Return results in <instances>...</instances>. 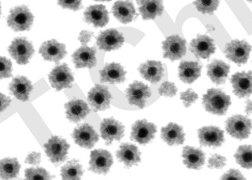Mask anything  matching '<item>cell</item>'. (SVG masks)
Instances as JSON below:
<instances>
[{"mask_svg": "<svg viewBox=\"0 0 252 180\" xmlns=\"http://www.w3.org/2000/svg\"><path fill=\"white\" fill-rule=\"evenodd\" d=\"M161 137L169 146H178L185 141L183 127L174 123H170L161 129Z\"/></svg>", "mask_w": 252, "mask_h": 180, "instance_id": "obj_31", "label": "cell"}, {"mask_svg": "<svg viewBox=\"0 0 252 180\" xmlns=\"http://www.w3.org/2000/svg\"><path fill=\"white\" fill-rule=\"evenodd\" d=\"M178 70L180 80L190 84L200 77L202 66L196 61H182Z\"/></svg>", "mask_w": 252, "mask_h": 180, "instance_id": "obj_30", "label": "cell"}, {"mask_svg": "<svg viewBox=\"0 0 252 180\" xmlns=\"http://www.w3.org/2000/svg\"><path fill=\"white\" fill-rule=\"evenodd\" d=\"M199 12L203 14H212L220 5V0H196L193 2Z\"/></svg>", "mask_w": 252, "mask_h": 180, "instance_id": "obj_36", "label": "cell"}, {"mask_svg": "<svg viewBox=\"0 0 252 180\" xmlns=\"http://www.w3.org/2000/svg\"><path fill=\"white\" fill-rule=\"evenodd\" d=\"M0 16H1V3H0Z\"/></svg>", "mask_w": 252, "mask_h": 180, "instance_id": "obj_49", "label": "cell"}, {"mask_svg": "<svg viewBox=\"0 0 252 180\" xmlns=\"http://www.w3.org/2000/svg\"><path fill=\"white\" fill-rule=\"evenodd\" d=\"M159 94L165 97H174L177 95V88L174 83L171 82H163L158 89Z\"/></svg>", "mask_w": 252, "mask_h": 180, "instance_id": "obj_39", "label": "cell"}, {"mask_svg": "<svg viewBox=\"0 0 252 180\" xmlns=\"http://www.w3.org/2000/svg\"><path fill=\"white\" fill-rule=\"evenodd\" d=\"M226 165V159L219 154H214L209 158V167L215 169H221Z\"/></svg>", "mask_w": 252, "mask_h": 180, "instance_id": "obj_42", "label": "cell"}, {"mask_svg": "<svg viewBox=\"0 0 252 180\" xmlns=\"http://www.w3.org/2000/svg\"><path fill=\"white\" fill-rule=\"evenodd\" d=\"M124 36L115 29H108L101 32L96 39V45L104 51L119 49L124 43Z\"/></svg>", "mask_w": 252, "mask_h": 180, "instance_id": "obj_15", "label": "cell"}, {"mask_svg": "<svg viewBox=\"0 0 252 180\" xmlns=\"http://www.w3.org/2000/svg\"><path fill=\"white\" fill-rule=\"evenodd\" d=\"M163 57L170 61L181 59L186 53V41L178 35H173L162 42Z\"/></svg>", "mask_w": 252, "mask_h": 180, "instance_id": "obj_10", "label": "cell"}, {"mask_svg": "<svg viewBox=\"0 0 252 180\" xmlns=\"http://www.w3.org/2000/svg\"><path fill=\"white\" fill-rule=\"evenodd\" d=\"M200 143L208 147H219L223 143L224 133L217 127H205L198 130Z\"/></svg>", "mask_w": 252, "mask_h": 180, "instance_id": "obj_21", "label": "cell"}, {"mask_svg": "<svg viewBox=\"0 0 252 180\" xmlns=\"http://www.w3.org/2000/svg\"><path fill=\"white\" fill-rule=\"evenodd\" d=\"M39 53L45 61H53L58 64L66 55L64 44L60 43L55 39L47 41L41 45Z\"/></svg>", "mask_w": 252, "mask_h": 180, "instance_id": "obj_19", "label": "cell"}, {"mask_svg": "<svg viewBox=\"0 0 252 180\" xmlns=\"http://www.w3.org/2000/svg\"><path fill=\"white\" fill-rule=\"evenodd\" d=\"M142 77L152 83L160 81L164 75V67L160 61H147L139 67Z\"/></svg>", "mask_w": 252, "mask_h": 180, "instance_id": "obj_28", "label": "cell"}, {"mask_svg": "<svg viewBox=\"0 0 252 180\" xmlns=\"http://www.w3.org/2000/svg\"><path fill=\"white\" fill-rule=\"evenodd\" d=\"M220 180H246V179L238 170L231 169L221 177Z\"/></svg>", "mask_w": 252, "mask_h": 180, "instance_id": "obj_43", "label": "cell"}, {"mask_svg": "<svg viewBox=\"0 0 252 180\" xmlns=\"http://www.w3.org/2000/svg\"><path fill=\"white\" fill-rule=\"evenodd\" d=\"M65 108L66 118L73 123H78L85 119L91 112L86 102L80 99L70 101L65 103Z\"/></svg>", "mask_w": 252, "mask_h": 180, "instance_id": "obj_24", "label": "cell"}, {"mask_svg": "<svg viewBox=\"0 0 252 180\" xmlns=\"http://www.w3.org/2000/svg\"><path fill=\"white\" fill-rule=\"evenodd\" d=\"M11 99L8 96L0 93V115L10 106Z\"/></svg>", "mask_w": 252, "mask_h": 180, "instance_id": "obj_46", "label": "cell"}, {"mask_svg": "<svg viewBox=\"0 0 252 180\" xmlns=\"http://www.w3.org/2000/svg\"><path fill=\"white\" fill-rule=\"evenodd\" d=\"M234 158L237 163L246 169L252 168V146L245 145L238 148Z\"/></svg>", "mask_w": 252, "mask_h": 180, "instance_id": "obj_35", "label": "cell"}, {"mask_svg": "<svg viewBox=\"0 0 252 180\" xmlns=\"http://www.w3.org/2000/svg\"><path fill=\"white\" fill-rule=\"evenodd\" d=\"M33 22V14L27 7H15L11 10L7 19L8 26L14 31L30 30Z\"/></svg>", "mask_w": 252, "mask_h": 180, "instance_id": "obj_2", "label": "cell"}, {"mask_svg": "<svg viewBox=\"0 0 252 180\" xmlns=\"http://www.w3.org/2000/svg\"><path fill=\"white\" fill-rule=\"evenodd\" d=\"M113 165V156L104 149L92 151L89 161V169L96 174H108Z\"/></svg>", "mask_w": 252, "mask_h": 180, "instance_id": "obj_11", "label": "cell"}, {"mask_svg": "<svg viewBox=\"0 0 252 180\" xmlns=\"http://www.w3.org/2000/svg\"><path fill=\"white\" fill-rule=\"evenodd\" d=\"M126 97L129 104L140 109L146 106L148 99L152 96V92L147 85L140 81H134L126 90Z\"/></svg>", "mask_w": 252, "mask_h": 180, "instance_id": "obj_9", "label": "cell"}, {"mask_svg": "<svg viewBox=\"0 0 252 180\" xmlns=\"http://www.w3.org/2000/svg\"><path fill=\"white\" fill-rule=\"evenodd\" d=\"M52 176L43 168H29L25 171V180H52Z\"/></svg>", "mask_w": 252, "mask_h": 180, "instance_id": "obj_37", "label": "cell"}, {"mask_svg": "<svg viewBox=\"0 0 252 180\" xmlns=\"http://www.w3.org/2000/svg\"><path fill=\"white\" fill-rule=\"evenodd\" d=\"M45 152L51 162L60 164L65 161L68 157L70 145L58 136H52L44 145Z\"/></svg>", "mask_w": 252, "mask_h": 180, "instance_id": "obj_3", "label": "cell"}, {"mask_svg": "<svg viewBox=\"0 0 252 180\" xmlns=\"http://www.w3.org/2000/svg\"><path fill=\"white\" fill-rule=\"evenodd\" d=\"M225 129L231 137L238 140H244L250 135L252 122L247 117L234 115L227 120Z\"/></svg>", "mask_w": 252, "mask_h": 180, "instance_id": "obj_5", "label": "cell"}, {"mask_svg": "<svg viewBox=\"0 0 252 180\" xmlns=\"http://www.w3.org/2000/svg\"><path fill=\"white\" fill-rule=\"evenodd\" d=\"M209 78L217 85L223 84L228 77L230 66L221 60H214L207 67Z\"/></svg>", "mask_w": 252, "mask_h": 180, "instance_id": "obj_29", "label": "cell"}, {"mask_svg": "<svg viewBox=\"0 0 252 180\" xmlns=\"http://www.w3.org/2000/svg\"><path fill=\"white\" fill-rule=\"evenodd\" d=\"M189 50L196 58L208 59L211 55L215 53L216 48L212 38L206 35H198L191 41Z\"/></svg>", "mask_w": 252, "mask_h": 180, "instance_id": "obj_17", "label": "cell"}, {"mask_svg": "<svg viewBox=\"0 0 252 180\" xmlns=\"http://www.w3.org/2000/svg\"><path fill=\"white\" fill-rule=\"evenodd\" d=\"M180 99L183 101L184 106L186 107H189L198 99V96L192 89H189L186 92L181 93Z\"/></svg>", "mask_w": 252, "mask_h": 180, "instance_id": "obj_40", "label": "cell"}, {"mask_svg": "<svg viewBox=\"0 0 252 180\" xmlns=\"http://www.w3.org/2000/svg\"><path fill=\"white\" fill-rule=\"evenodd\" d=\"M12 76V63L5 57L0 56V79Z\"/></svg>", "mask_w": 252, "mask_h": 180, "instance_id": "obj_38", "label": "cell"}, {"mask_svg": "<svg viewBox=\"0 0 252 180\" xmlns=\"http://www.w3.org/2000/svg\"><path fill=\"white\" fill-rule=\"evenodd\" d=\"M96 47L89 48L86 45H82L73 53L72 59L76 68L92 69L96 65Z\"/></svg>", "mask_w": 252, "mask_h": 180, "instance_id": "obj_18", "label": "cell"}, {"mask_svg": "<svg viewBox=\"0 0 252 180\" xmlns=\"http://www.w3.org/2000/svg\"><path fill=\"white\" fill-rule=\"evenodd\" d=\"M111 96L107 86L104 85L96 84L92 88L88 95L89 104L95 112L104 111L108 109L111 104Z\"/></svg>", "mask_w": 252, "mask_h": 180, "instance_id": "obj_8", "label": "cell"}, {"mask_svg": "<svg viewBox=\"0 0 252 180\" xmlns=\"http://www.w3.org/2000/svg\"><path fill=\"white\" fill-rule=\"evenodd\" d=\"M126 74L123 66L117 63L107 64L99 71L100 81L102 83H108L111 84L123 83L126 80Z\"/></svg>", "mask_w": 252, "mask_h": 180, "instance_id": "obj_23", "label": "cell"}, {"mask_svg": "<svg viewBox=\"0 0 252 180\" xmlns=\"http://www.w3.org/2000/svg\"><path fill=\"white\" fill-rule=\"evenodd\" d=\"M85 21L95 27H103L109 22L106 8L102 5H94L86 8L84 12Z\"/></svg>", "mask_w": 252, "mask_h": 180, "instance_id": "obj_22", "label": "cell"}, {"mask_svg": "<svg viewBox=\"0 0 252 180\" xmlns=\"http://www.w3.org/2000/svg\"><path fill=\"white\" fill-rule=\"evenodd\" d=\"M137 4L143 20H155L163 14V0H137Z\"/></svg>", "mask_w": 252, "mask_h": 180, "instance_id": "obj_26", "label": "cell"}, {"mask_svg": "<svg viewBox=\"0 0 252 180\" xmlns=\"http://www.w3.org/2000/svg\"><path fill=\"white\" fill-rule=\"evenodd\" d=\"M10 55L17 64L26 65L30 61L34 52L32 44L26 38H17L8 48Z\"/></svg>", "mask_w": 252, "mask_h": 180, "instance_id": "obj_7", "label": "cell"}, {"mask_svg": "<svg viewBox=\"0 0 252 180\" xmlns=\"http://www.w3.org/2000/svg\"><path fill=\"white\" fill-rule=\"evenodd\" d=\"M140 153L138 148L131 143H123L117 152V157L127 168L137 165L140 162Z\"/></svg>", "mask_w": 252, "mask_h": 180, "instance_id": "obj_27", "label": "cell"}, {"mask_svg": "<svg viewBox=\"0 0 252 180\" xmlns=\"http://www.w3.org/2000/svg\"><path fill=\"white\" fill-rule=\"evenodd\" d=\"M50 83L53 88L60 91L63 89H69L72 86L74 78L71 70L66 64L57 65L53 69L48 76Z\"/></svg>", "mask_w": 252, "mask_h": 180, "instance_id": "obj_6", "label": "cell"}, {"mask_svg": "<svg viewBox=\"0 0 252 180\" xmlns=\"http://www.w3.org/2000/svg\"><path fill=\"white\" fill-rule=\"evenodd\" d=\"M95 1H98V2H105V1H107V2H108V1H111V0H95Z\"/></svg>", "mask_w": 252, "mask_h": 180, "instance_id": "obj_48", "label": "cell"}, {"mask_svg": "<svg viewBox=\"0 0 252 180\" xmlns=\"http://www.w3.org/2000/svg\"><path fill=\"white\" fill-rule=\"evenodd\" d=\"M82 1L83 0H57V2L63 8L77 11L83 8Z\"/></svg>", "mask_w": 252, "mask_h": 180, "instance_id": "obj_41", "label": "cell"}, {"mask_svg": "<svg viewBox=\"0 0 252 180\" xmlns=\"http://www.w3.org/2000/svg\"><path fill=\"white\" fill-rule=\"evenodd\" d=\"M93 37V32L89 31V30H82L80 32L78 39L82 45H86Z\"/></svg>", "mask_w": 252, "mask_h": 180, "instance_id": "obj_44", "label": "cell"}, {"mask_svg": "<svg viewBox=\"0 0 252 180\" xmlns=\"http://www.w3.org/2000/svg\"><path fill=\"white\" fill-rule=\"evenodd\" d=\"M156 132L155 124L148 122L146 120H140L133 125L131 138L140 144L146 145L155 138Z\"/></svg>", "mask_w": 252, "mask_h": 180, "instance_id": "obj_14", "label": "cell"}, {"mask_svg": "<svg viewBox=\"0 0 252 180\" xmlns=\"http://www.w3.org/2000/svg\"><path fill=\"white\" fill-rule=\"evenodd\" d=\"M41 161V154L39 152H32L29 154L26 157V163L31 164V165H38Z\"/></svg>", "mask_w": 252, "mask_h": 180, "instance_id": "obj_45", "label": "cell"}, {"mask_svg": "<svg viewBox=\"0 0 252 180\" xmlns=\"http://www.w3.org/2000/svg\"><path fill=\"white\" fill-rule=\"evenodd\" d=\"M231 82L233 93L240 99L252 94V72L237 73L231 76Z\"/></svg>", "mask_w": 252, "mask_h": 180, "instance_id": "obj_16", "label": "cell"}, {"mask_svg": "<svg viewBox=\"0 0 252 180\" xmlns=\"http://www.w3.org/2000/svg\"><path fill=\"white\" fill-rule=\"evenodd\" d=\"M248 1H249V2H252V0H248Z\"/></svg>", "mask_w": 252, "mask_h": 180, "instance_id": "obj_50", "label": "cell"}, {"mask_svg": "<svg viewBox=\"0 0 252 180\" xmlns=\"http://www.w3.org/2000/svg\"><path fill=\"white\" fill-rule=\"evenodd\" d=\"M83 173L81 164L77 159H72L62 168V179L63 180H81Z\"/></svg>", "mask_w": 252, "mask_h": 180, "instance_id": "obj_34", "label": "cell"}, {"mask_svg": "<svg viewBox=\"0 0 252 180\" xmlns=\"http://www.w3.org/2000/svg\"><path fill=\"white\" fill-rule=\"evenodd\" d=\"M113 15L123 24H128L137 17L134 4L130 0H118L113 5Z\"/></svg>", "mask_w": 252, "mask_h": 180, "instance_id": "obj_20", "label": "cell"}, {"mask_svg": "<svg viewBox=\"0 0 252 180\" xmlns=\"http://www.w3.org/2000/svg\"><path fill=\"white\" fill-rule=\"evenodd\" d=\"M72 137L78 146L88 149H92L99 140V135L94 129L88 124H82L74 129Z\"/></svg>", "mask_w": 252, "mask_h": 180, "instance_id": "obj_12", "label": "cell"}, {"mask_svg": "<svg viewBox=\"0 0 252 180\" xmlns=\"http://www.w3.org/2000/svg\"><path fill=\"white\" fill-rule=\"evenodd\" d=\"M9 90L11 94L21 102L29 100L31 93L33 90L32 82L25 76H17L13 79L9 84Z\"/></svg>", "mask_w": 252, "mask_h": 180, "instance_id": "obj_25", "label": "cell"}, {"mask_svg": "<svg viewBox=\"0 0 252 180\" xmlns=\"http://www.w3.org/2000/svg\"><path fill=\"white\" fill-rule=\"evenodd\" d=\"M21 165L17 158H5L0 160V177L9 180L17 178L20 174Z\"/></svg>", "mask_w": 252, "mask_h": 180, "instance_id": "obj_33", "label": "cell"}, {"mask_svg": "<svg viewBox=\"0 0 252 180\" xmlns=\"http://www.w3.org/2000/svg\"><path fill=\"white\" fill-rule=\"evenodd\" d=\"M231 98L221 89H210L203 96V103L207 112L217 115H224L231 105Z\"/></svg>", "mask_w": 252, "mask_h": 180, "instance_id": "obj_1", "label": "cell"}, {"mask_svg": "<svg viewBox=\"0 0 252 180\" xmlns=\"http://www.w3.org/2000/svg\"><path fill=\"white\" fill-rule=\"evenodd\" d=\"M252 47L246 41L232 40L225 45L224 53L230 61L239 66L247 62Z\"/></svg>", "mask_w": 252, "mask_h": 180, "instance_id": "obj_4", "label": "cell"}, {"mask_svg": "<svg viewBox=\"0 0 252 180\" xmlns=\"http://www.w3.org/2000/svg\"><path fill=\"white\" fill-rule=\"evenodd\" d=\"M124 132V126L113 118H105L101 122V136L106 145H111L114 140L119 141L121 140Z\"/></svg>", "mask_w": 252, "mask_h": 180, "instance_id": "obj_13", "label": "cell"}, {"mask_svg": "<svg viewBox=\"0 0 252 180\" xmlns=\"http://www.w3.org/2000/svg\"><path fill=\"white\" fill-rule=\"evenodd\" d=\"M245 112L247 115H252V101L248 100L246 102V108Z\"/></svg>", "mask_w": 252, "mask_h": 180, "instance_id": "obj_47", "label": "cell"}, {"mask_svg": "<svg viewBox=\"0 0 252 180\" xmlns=\"http://www.w3.org/2000/svg\"><path fill=\"white\" fill-rule=\"evenodd\" d=\"M183 163L190 169H200L204 165L205 154L202 150L191 146H186L183 151Z\"/></svg>", "mask_w": 252, "mask_h": 180, "instance_id": "obj_32", "label": "cell"}]
</instances>
